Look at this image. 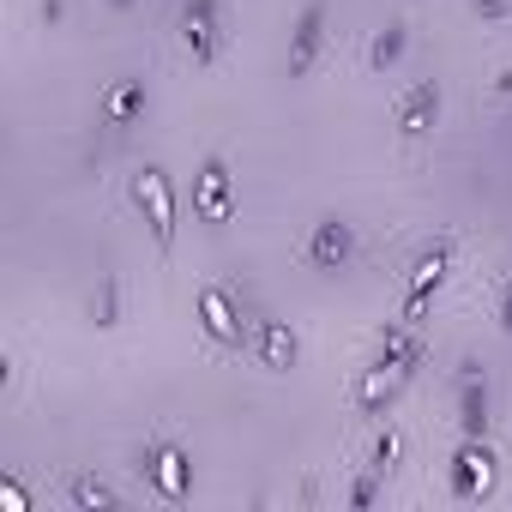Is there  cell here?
Instances as JSON below:
<instances>
[{
    "label": "cell",
    "mask_w": 512,
    "mask_h": 512,
    "mask_svg": "<svg viewBox=\"0 0 512 512\" xmlns=\"http://www.w3.org/2000/svg\"><path fill=\"white\" fill-rule=\"evenodd\" d=\"M440 115H446V85H440V79H410V85L398 91V103H392V133H398V145L434 139Z\"/></svg>",
    "instance_id": "9c48e42d"
},
{
    "label": "cell",
    "mask_w": 512,
    "mask_h": 512,
    "mask_svg": "<svg viewBox=\"0 0 512 512\" xmlns=\"http://www.w3.org/2000/svg\"><path fill=\"white\" fill-rule=\"evenodd\" d=\"M235 169H229V157L223 151H205L199 157V169H193V217L205 223V229H223L229 217H235Z\"/></svg>",
    "instance_id": "8fae6325"
},
{
    "label": "cell",
    "mask_w": 512,
    "mask_h": 512,
    "mask_svg": "<svg viewBox=\"0 0 512 512\" xmlns=\"http://www.w3.org/2000/svg\"><path fill=\"white\" fill-rule=\"evenodd\" d=\"M19 392V356H0V398Z\"/></svg>",
    "instance_id": "cb8c5ba5"
},
{
    "label": "cell",
    "mask_w": 512,
    "mask_h": 512,
    "mask_svg": "<svg viewBox=\"0 0 512 512\" xmlns=\"http://www.w3.org/2000/svg\"><path fill=\"white\" fill-rule=\"evenodd\" d=\"M380 488H386V476L368 470V464H356V476L344 482V506H350V512H368V506L380 500Z\"/></svg>",
    "instance_id": "d6986e66"
},
{
    "label": "cell",
    "mask_w": 512,
    "mask_h": 512,
    "mask_svg": "<svg viewBox=\"0 0 512 512\" xmlns=\"http://www.w3.org/2000/svg\"><path fill=\"white\" fill-rule=\"evenodd\" d=\"M127 314H133L127 278H121V272H103L97 290L85 296V326H91V332H115V326H127Z\"/></svg>",
    "instance_id": "9a60e30c"
},
{
    "label": "cell",
    "mask_w": 512,
    "mask_h": 512,
    "mask_svg": "<svg viewBox=\"0 0 512 512\" xmlns=\"http://www.w3.org/2000/svg\"><path fill=\"white\" fill-rule=\"evenodd\" d=\"M175 43L193 67H217L229 55V19L223 0H181L175 7Z\"/></svg>",
    "instance_id": "8992f818"
},
{
    "label": "cell",
    "mask_w": 512,
    "mask_h": 512,
    "mask_svg": "<svg viewBox=\"0 0 512 512\" xmlns=\"http://www.w3.org/2000/svg\"><path fill=\"white\" fill-rule=\"evenodd\" d=\"M398 458H404V428L386 416V422H374V434H368V446H362V464H368V470H380V476H392V470H398Z\"/></svg>",
    "instance_id": "ac0fdd59"
},
{
    "label": "cell",
    "mask_w": 512,
    "mask_h": 512,
    "mask_svg": "<svg viewBox=\"0 0 512 512\" xmlns=\"http://www.w3.org/2000/svg\"><path fill=\"white\" fill-rule=\"evenodd\" d=\"M193 326L205 332V344H211L217 356H247V338H253V308L241 302V290H235V284L205 278V284L193 290Z\"/></svg>",
    "instance_id": "6da1fadb"
},
{
    "label": "cell",
    "mask_w": 512,
    "mask_h": 512,
    "mask_svg": "<svg viewBox=\"0 0 512 512\" xmlns=\"http://www.w3.org/2000/svg\"><path fill=\"white\" fill-rule=\"evenodd\" d=\"M61 500L73 512H121V488L109 476H97V470H73L67 488H61Z\"/></svg>",
    "instance_id": "e0dca14e"
},
{
    "label": "cell",
    "mask_w": 512,
    "mask_h": 512,
    "mask_svg": "<svg viewBox=\"0 0 512 512\" xmlns=\"http://www.w3.org/2000/svg\"><path fill=\"white\" fill-rule=\"evenodd\" d=\"M326 43H332V0H302V13L290 19V43H284V73L314 79V67L326 61Z\"/></svg>",
    "instance_id": "ba28073f"
},
{
    "label": "cell",
    "mask_w": 512,
    "mask_h": 512,
    "mask_svg": "<svg viewBox=\"0 0 512 512\" xmlns=\"http://www.w3.org/2000/svg\"><path fill=\"white\" fill-rule=\"evenodd\" d=\"M506 127H512V115H506Z\"/></svg>",
    "instance_id": "4316f807"
},
{
    "label": "cell",
    "mask_w": 512,
    "mask_h": 512,
    "mask_svg": "<svg viewBox=\"0 0 512 512\" xmlns=\"http://www.w3.org/2000/svg\"><path fill=\"white\" fill-rule=\"evenodd\" d=\"M296 260L308 266V272H350L356 260H362V229L350 223V217H338V211H326V217H314L308 223V235H302V247H296Z\"/></svg>",
    "instance_id": "52a82bcc"
},
{
    "label": "cell",
    "mask_w": 512,
    "mask_h": 512,
    "mask_svg": "<svg viewBox=\"0 0 512 512\" xmlns=\"http://www.w3.org/2000/svg\"><path fill=\"white\" fill-rule=\"evenodd\" d=\"M404 55H410V19H386V25L368 37V49H362V67L380 79V73H398V67H404Z\"/></svg>",
    "instance_id": "2e32d148"
},
{
    "label": "cell",
    "mask_w": 512,
    "mask_h": 512,
    "mask_svg": "<svg viewBox=\"0 0 512 512\" xmlns=\"http://www.w3.org/2000/svg\"><path fill=\"white\" fill-rule=\"evenodd\" d=\"M404 386H410V374H398V368H386V362H362L356 380H350V416H362V422H386L392 404L404 398Z\"/></svg>",
    "instance_id": "4fadbf2b"
},
{
    "label": "cell",
    "mask_w": 512,
    "mask_h": 512,
    "mask_svg": "<svg viewBox=\"0 0 512 512\" xmlns=\"http://www.w3.org/2000/svg\"><path fill=\"white\" fill-rule=\"evenodd\" d=\"M247 356H253V368H266V374H296L302 368V332L284 314H272V308H253Z\"/></svg>",
    "instance_id": "30bf717a"
},
{
    "label": "cell",
    "mask_w": 512,
    "mask_h": 512,
    "mask_svg": "<svg viewBox=\"0 0 512 512\" xmlns=\"http://www.w3.org/2000/svg\"><path fill=\"white\" fill-rule=\"evenodd\" d=\"M452 422H458V434L494 428V386H488V368L476 356H458V368H452Z\"/></svg>",
    "instance_id": "7c38bea8"
},
{
    "label": "cell",
    "mask_w": 512,
    "mask_h": 512,
    "mask_svg": "<svg viewBox=\"0 0 512 512\" xmlns=\"http://www.w3.org/2000/svg\"><path fill=\"white\" fill-rule=\"evenodd\" d=\"M452 272H458V235H434V241H422V247H416V260H410V272H404L398 320H404V326H422V320L434 314L440 290L452 284Z\"/></svg>",
    "instance_id": "3957f363"
},
{
    "label": "cell",
    "mask_w": 512,
    "mask_h": 512,
    "mask_svg": "<svg viewBox=\"0 0 512 512\" xmlns=\"http://www.w3.org/2000/svg\"><path fill=\"white\" fill-rule=\"evenodd\" d=\"M67 13H73L67 0H37V19H43L49 31H61V25H67Z\"/></svg>",
    "instance_id": "603a6c76"
},
{
    "label": "cell",
    "mask_w": 512,
    "mask_h": 512,
    "mask_svg": "<svg viewBox=\"0 0 512 512\" xmlns=\"http://www.w3.org/2000/svg\"><path fill=\"white\" fill-rule=\"evenodd\" d=\"M127 205H133V217L145 223L151 247L169 260V253H175V229H181V193H175V175H169L163 163H139V169L127 175Z\"/></svg>",
    "instance_id": "7a4b0ae2"
},
{
    "label": "cell",
    "mask_w": 512,
    "mask_h": 512,
    "mask_svg": "<svg viewBox=\"0 0 512 512\" xmlns=\"http://www.w3.org/2000/svg\"><path fill=\"white\" fill-rule=\"evenodd\" d=\"M470 13L482 25H500V19H512V0H470Z\"/></svg>",
    "instance_id": "7402d4cb"
},
{
    "label": "cell",
    "mask_w": 512,
    "mask_h": 512,
    "mask_svg": "<svg viewBox=\"0 0 512 512\" xmlns=\"http://www.w3.org/2000/svg\"><path fill=\"white\" fill-rule=\"evenodd\" d=\"M494 320H500V332L512 338V272L500 278V290H494Z\"/></svg>",
    "instance_id": "44dd1931"
},
{
    "label": "cell",
    "mask_w": 512,
    "mask_h": 512,
    "mask_svg": "<svg viewBox=\"0 0 512 512\" xmlns=\"http://www.w3.org/2000/svg\"><path fill=\"white\" fill-rule=\"evenodd\" d=\"M145 115H151V85H145L139 73H121V79L97 97V121H103L109 133H133V127H145Z\"/></svg>",
    "instance_id": "5bb4252c"
},
{
    "label": "cell",
    "mask_w": 512,
    "mask_h": 512,
    "mask_svg": "<svg viewBox=\"0 0 512 512\" xmlns=\"http://www.w3.org/2000/svg\"><path fill=\"white\" fill-rule=\"evenodd\" d=\"M103 7H109V13H133V7H139V0H103Z\"/></svg>",
    "instance_id": "484cf974"
},
{
    "label": "cell",
    "mask_w": 512,
    "mask_h": 512,
    "mask_svg": "<svg viewBox=\"0 0 512 512\" xmlns=\"http://www.w3.org/2000/svg\"><path fill=\"white\" fill-rule=\"evenodd\" d=\"M0 512H31V482L19 470L0 476Z\"/></svg>",
    "instance_id": "ffe728a7"
},
{
    "label": "cell",
    "mask_w": 512,
    "mask_h": 512,
    "mask_svg": "<svg viewBox=\"0 0 512 512\" xmlns=\"http://www.w3.org/2000/svg\"><path fill=\"white\" fill-rule=\"evenodd\" d=\"M494 97H506V103H512V67H500V73H494Z\"/></svg>",
    "instance_id": "d4e9b609"
},
{
    "label": "cell",
    "mask_w": 512,
    "mask_h": 512,
    "mask_svg": "<svg viewBox=\"0 0 512 512\" xmlns=\"http://www.w3.org/2000/svg\"><path fill=\"white\" fill-rule=\"evenodd\" d=\"M133 476L145 482V494L151 500H163V506H187L193 500V452L175 440V434H151V440H139L133 446Z\"/></svg>",
    "instance_id": "277c9868"
},
{
    "label": "cell",
    "mask_w": 512,
    "mask_h": 512,
    "mask_svg": "<svg viewBox=\"0 0 512 512\" xmlns=\"http://www.w3.org/2000/svg\"><path fill=\"white\" fill-rule=\"evenodd\" d=\"M500 488V452L488 446V434H458V446L446 452V494L458 506H482Z\"/></svg>",
    "instance_id": "5b68a950"
}]
</instances>
